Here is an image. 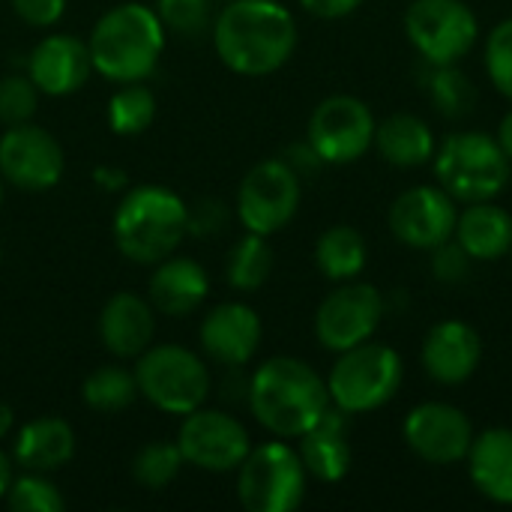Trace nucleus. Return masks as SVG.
Returning <instances> with one entry per match:
<instances>
[{
	"mask_svg": "<svg viewBox=\"0 0 512 512\" xmlns=\"http://www.w3.org/2000/svg\"><path fill=\"white\" fill-rule=\"evenodd\" d=\"M402 435L408 450L429 465H459L474 444L468 414L450 402H423L411 408Z\"/></svg>",
	"mask_w": 512,
	"mask_h": 512,
	"instance_id": "2eb2a0df",
	"label": "nucleus"
},
{
	"mask_svg": "<svg viewBox=\"0 0 512 512\" xmlns=\"http://www.w3.org/2000/svg\"><path fill=\"white\" fill-rule=\"evenodd\" d=\"M177 447L186 465H195L198 471H210V474L237 471L252 450L249 432L237 417L207 408L186 414L177 432Z\"/></svg>",
	"mask_w": 512,
	"mask_h": 512,
	"instance_id": "ddd939ff",
	"label": "nucleus"
},
{
	"mask_svg": "<svg viewBox=\"0 0 512 512\" xmlns=\"http://www.w3.org/2000/svg\"><path fill=\"white\" fill-rule=\"evenodd\" d=\"M372 147L393 168H420V165L432 162L438 144L423 117H417L411 111H399L378 123Z\"/></svg>",
	"mask_w": 512,
	"mask_h": 512,
	"instance_id": "a878e982",
	"label": "nucleus"
},
{
	"mask_svg": "<svg viewBox=\"0 0 512 512\" xmlns=\"http://www.w3.org/2000/svg\"><path fill=\"white\" fill-rule=\"evenodd\" d=\"M6 504L15 512H63L66 507L60 489L51 480H45L39 471L12 480L6 492Z\"/></svg>",
	"mask_w": 512,
	"mask_h": 512,
	"instance_id": "473e14b6",
	"label": "nucleus"
},
{
	"mask_svg": "<svg viewBox=\"0 0 512 512\" xmlns=\"http://www.w3.org/2000/svg\"><path fill=\"white\" fill-rule=\"evenodd\" d=\"M12 9L30 27H51L63 18L66 0H12Z\"/></svg>",
	"mask_w": 512,
	"mask_h": 512,
	"instance_id": "4c0bfd02",
	"label": "nucleus"
},
{
	"mask_svg": "<svg viewBox=\"0 0 512 512\" xmlns=\"http://www.w3.org/2000/svg\"><path fill=\"white\" fill-rule=\"evenodd\" d=\"M300 198V174L285 159H264L237 189V216L246 231L270 237L297 216Z\"/></svg>",
	"mask_w": 512,
	"mask_h": 512,
	"instance_id": "9b49d317",
	"label": "nucleus"
},
{
	"mask_svg": "<svg viewBox=\"0 0 512 512\" xmlns=\"http://www.w3.org/2000/svg\"><path fill=\"white\" fill-rule=\"evenodd\" d=\"M12 423H15V414H12V408L0 399V438H3V435H9Z\"/></svg>",
	"mask_w": 512,
	"mask_h": 512,
	"instance_id": "37998d69",
	"label": "nucleus"
},
{
	"mask_svg": "<svg viewBox=\"0 0 512 512\" xmlns=\"http://www.w3.org/2000/svg\"><path fill=\"white\" fill-rule=\"evenodd\" d=\"M156 117V96L141 81L120 84L108 102V123L117 135H141Z\"/></svg>",
	"mask_w": 512,
	"mask_h": 512,
	"instance_id": "7c9ffc66",
	"label": "nucleus"
},
{
	"mask_svg": "<svg viewBox=\"0 0 512 512\" xmlns=\"http://www.w3.org/2000/svg\"><path fill=\"white\" fill-rule=\"evenodd\" d=\"M90 72H93V60L87 42L66 33H51L39 39V45L27 57L30 81L39 87V93L48 96H69L81 90Z\"/></svg>",
	"mask_w": 512,
	"mask_h": 512,
	"instance_id": "6ab92c4d",
	"label": "nucleus"
},
{
	"mask_svg": "<svg viewBox=\"0 0 512 512\" xmlns=\"http://www.w3.org/2000/svg\"><path fill=\"white\" fill-rule=\"evenodd\" d=\"M348 417L342 408L330 405L321 420L303 432L300 441V459L306 465V474L321 483H339L351 471V441H348Z\"/></svg>",
	"mask_w": 512,
	"mask_h": 512,
	"instance_id": "412c9836",
	"label": "nucleus"
},
{
	"mask_svg": "<svg viewBox=\"0 0 512 512\" xmlns=\"http://www.w3.org/2000/svg\"><path fill=\"white\" fill-rule=\"evenodd\" d=\"M456 219V198L444 186H411L390 204L387 213L393 237L408 249L426 252L453 240Z\"/></svg>",
	"mask_w": 512,
	"mask_h": 512,
	"instance_id": "4468645a",
	"label": "nucleus"
},
{
	"mask_svg": "<svg viewBox=\"0 0 512 512\" xmlns=\"http://www.w3.org/2000/svg\"><path fill=\"white\" fill-rule=\"evenodd\" d=\"M378 120L372 108L348 93H336L318 102L309 117L306 141L327 165H351L363 159L375 144Z\"/></svg>",
	"mask_w": 512,
	"mask_h": 512,
	"instance_id": "9d476101",
	"label": "nucleus"
},
{
	"mask_svg": "<svg viewBox=\"0 0 512 512\" xmlns=\"http://www.w3.org/2000/svg\"><path fill=\"white\" fill-rule=\"evenodd\" d=\"M225 207L213 198H201L195 207H189V234H216L225 225Z\"/></svg>",
	"mask_w": 512,
	"mask_h": 512,
	"instance_id": "58836bf2",
	"label": "nucleus"
},
{
	"mask_svg": "<svg viewBox=\"0 0 512 512\" xmlns=\"http://www.w3.org/2000/svg\"><path fill=\"white\" fill-rule=\"evenodd\" d=\"M300 6L315 18L336 21V18H345L351 12H357L363 6V0H300Z\"/></svg>",
	"mask_w": 512,
	"mask_h": 512,
	"instance_id": "ea45409f",
	"label": "nucleus"
},
{
	"mask_svg": "<svg viewBox=\"0 0 512 512\" xmlns=\"http://www.w3.org/2000/svg\"><path fill=\"white\" fill-rule=\"evenodd\" d=\"M402 357L384 342H360L339 354L327 375L330 402L345 414H369L384 408L402 387Z\"/></svg>",
	"mask_w": 512,
	"mask_h": 512,
	"instance_id": "423d86ee",
	"label": "nucleus"
},
{
	"mask_svg": "<svg viewBox=\"0 0 512 512\" xmlns=\"http://www.w3.org/2000/svg\"><path fill=\"white\" fill-rule=\"evenodd\" d=\"M0 258H3V252H0Z\"/></svg>",
	"mask_w": 512,
	"mask_h": 512,
	"instance_id": "a18cd8bd",
	"label": "nucleus"
},
{
	"mask_svg": "<svg viewBox=\"0 0 512 512\" xmlns=\"http://www.w3.org/2000/svg\"><path fill=\"white\" fill-rule=\"evenodd\" d=\"M36 105H39V87L30 81V75L0 78V123L6 126L30 123Z\"/></svg>",
	"mask_w": 512,
	"mask_h": 512,
	"instance_id": "72a5a7b5",
	"label": "nucleus"
},
{
	"mask_svg": "<svg viewBox=\"0 0 512 512\" xmlns=\"http://www.w3.org/2000/svg\"><path fill=\"white\" fill-rule=\"evenodd\" d=\"M474 489L501 507H512V429L495 426L474 435L465 456Z\"/></svg>",
	"mask_w": 512,
	"mask_h": 512,
	"instance_id": "5701e85b",
	"label": "nucleus"
},
{
	"mask_svg": "<svg viewBox=\"0 0 512 512\" xmlns=\"http://www.w3.org/2000/svg\"><path fill=\"white\" fill-rule=\"evenodd\" d=\"M201 348L210 360L228 369L246 366L261 348V318L246 303H219L201 321Z\"/></svg>",
	"mask_w": 512,
	"mask_h": 512,
	"instance_id": "a211bd4d",
	"label": "nucleus"
},
{
	"mask_svg": "<svg viewBox=\"0 0 512 512\" xmlns=\"http://www.w3.org/2000/svg\"><path fill=\"white\" fill-rule=\"evenodd\" d=\"M219 60L237 75H270L297 48V21L276 0H231L213 27Z\"/></svg>",
	"mask_w": 512,
	"mask_h": 512,
	"instance_id": "f257e3e1",
	"label": "nucleus"
},
{
	"mask_svg": "<svg viewBox=\"0 0 512 512\" xmlns=\"http://www.w3.org/2000/svg\"><path fill=\"white\" fill-rule=\"evenodd\" d=\"M138 393L159 411L186 417L210 396V372L198 354L183 345H150L135 357Z\"/></svg>",
	"mask_w": 512,
	"mask_h": 512,
	"instance_id": "0eeeda50",
	"label": "nucleus"
},
{
	"mask_svg": "<svg viewBox=\"0 0 512 512\" xmlns=\"http://www.w3.org/2000/svg\"><path fill=\"white\" fill-rule=\"evenodd\" d=\"M453 240L468 252L471 261H498L512 252V216L501 204L471 201L459 219Z\"/></svg>",
	"mask_w": 512,
	"mask_h": 512,
	"instance_id": "b1692460",
	"label": "nucleus"
},
{
	"mask_svg": "<svg viewBox=\"0 0 512 512\" xmlns=\"http://www.w3.org/2000/svg\"><path fill=\"white\" fill-rule=\"evenodd\" d=\"M369 249L354 225H333L315 243V264L333 282H351L366 270Z\"/></svg>",
	"mask_w": 512,
	"mask_h": 512,
	"instance_id": "bb28decb",
	"label": "nucleus"
},
{
	"mask_svg": "<svg viewBox=\"0 0 512 512\" xmlns=\"http://www.w3.org/2000/svg\"><path fill=\"white\" fill-rule=\"evenodd\" d=\"M186 465L177 441L168 444V441H153V444H144L135 459H132V477L138 486L150 489V492H159L165 489L168 483H174V477L180 474V468Z\"/></svg>",
	"mask_w": 512,
	"mask_h": 512,
	"instance_id": "2f4dec72",
	"label": "nucleus"
},
{
	"mask_svg": "<svg viewBox=\"0 0 512 512\" xmlns=\"http://www.w3.org/2000/svg\"><path fill=\"white\" fill-rule=\"evenodd\" d=\"M486 72L492 84L512 99V18H504L486 39Z\"/></svg>",
	"mask_w": 512,
	"mask_h": 512,
	"instance_id": "c9c22d12",
	"label": "nucleus"
},
{
	"mask_svg": "<svg viewBox=\"0 0 512 512\" xmlns=\"http://www.w3.org/2000/svg\"><path fill=\"white\" fill-rule=\"evenodd\" d=\"M420 360H423L426 375L435 384L459 387L468 378H474V372L480 369L483 339L468 321H459V318L438 321L423 339Z\"/></svg>",
	"mask_w": 512,
	"mask_h": 512,
	"instance_id": "f3484780",
	"label": "nucleus"
},
{
	"mask_svg": "<svg viewBox=\"0 0 512 512\" xmlns=\"http://www.w3.org/2000/svg\"><path fill=\"white\" fill-rule=\"evenodd\" d=\"M306 465L285 441L252 447L237 468V498L249 512H291L306 498Z\"/></svg>",
	"mask_w": 512,
	"mask_h": 512,
	"instance_id": "6e6552de",
	"label": "nucleus"
},
{
	"mask_svg": "<svg viewBox=\"0 0 512 512\" xmlns=\"http://www.w3.org/2000/svg\"><path fill=\"white\" fill-rule=\"evenodd\" d=\"M156 15L165 30H174L180 36H198L210 21V0H156Z\"/></svg>",
	"mask_w": 512,
	"mask_h": 512,
	"instance_id": "f704fd0d",
	"label": "nucleus"
},
{
	"mask_svg": "<svg viewBox=\"0 0 512 512\" xmlns=\"http://www.w3.org/2000/svg\"><path fill=\"white\" fill-rule=\"evenodd\" d=\"M330 405L327 381L297 357H273L249 381L252 417L285 441L309 432Z\"/></svg>",
	"mask_w": 512,
	"mask_h": 512,
	"instance_id": "f03ea898",
	"label": "nucleus"
},
{
	"mask_svg": "<svg viewBox=\"0 0 512 512\" xmlns=\"http://www.w3.org/2000/svg\"><path fill=\"white\" fill-rule=\"evenodd\" d=\"M384 321V294L369 282H342L336 291L324 297L315 312V336L318 342L342 354L360 342H369Z\"/></svg>",
	"mask_w": 512,
	"mask_h": 512,
	"instance_id": "f8f14e48",
	"label": "nucleus"
},
{
	"mask_svg": "<svg viewBox=\"0 0 512 512\" xmlns=\"http://www.w3.org/2000/svg\"><path fill=\"white\" fill-rule=\"evenodd\" d=\"M207 294H210L207 270L192 258H174V255L156 264L147 285L150 306L171 318L192 315L207 300Z\"/></svg>",
	"mask_w": 512,
	"mask_h": 512,
	"instance_id": "4be33fe9",
	"label": "nucleus"
},
{
	"mask_svg": "<svg viewBox=\"0 0 512 512\" xmlns=\"http://www.w3.org/2000/svg\"><path fill=\"white\" fill-rule=\"evenodd\" d=\"M0 201H3V174H0Z\"/></svg>",
	"mask_w": 512,
	"mask_h": 512,
	"instance_id": "c03bdc74",
	"label": "nucleus"
},
{
	"mask_svg": "<svg viewBox=\"0 0 512 512\" xmlns=\"http://www.w3.org/2000/svg\"><path fill=\"white\" fill-rule=\"evenodd\" d=\"M138 381H135V372L132 369H123V366H99L93 369L87 378H84V387H81V399L90 411H99V414H117V411H126L135 399H138Z\"/></svg>",
	"mask_w": 512,
	"mask_h": 512,
	"instance_id": "cd10ccee",
	"label": "nucleus"
},
{
	"mask_svg": "<svg viewBox=\"0 0 512 512\" xmlns=\"http://www.w3.org/2000/svg\"><path fill=\"white\" fill-rule=\"evenodd\" d=\"M432 270H435V279L438 282H462L471 270V258L468 252L456 243V240H447L441 243L438 249H432Z\"/></svg>",
	"mask_w": 512,
	"mask_h": 512,
	"instance_id": "e433bc0d",
	"label": "nucleus"
},
{
	"mask_svg": "<svg viewBox=\"0 0 512 512\" xmlns=\"http://www.w3.org/2000/svg\"><path fill=\"white\" fill-rule=\"evenodd\" d=\"M405 33L426 63L444 66L468 57L480 39V21L465 0H411Z\"/></svg>",
	"mask_w": 512,
	"mask_h": 512,
	"instance_id": "1a4fd4ad",
	"label": "nucleus"
},
{
	"mask_svg": "<svg viewBox=\"0 0 512 512\" xmlns=\"http://www.w3.org/2000/svg\"><path fill=\"white\" fill-rule=\"evenodd\" d=\"M75 456V432L63 417H36L15 438V462L24 471H57Z\"/></svg>",
	"mask_w": 512,
	"mask_h": 512,
	"instance_id": "393cba45",
	"label": "nucleus"
},
{
	"mask_svg": "<svg viewBox=\"0 0 512 512\" xmlns=\"http://www.w3.org/2000/svg\"><path fill=\"white\" fill-rule=\"evenodd\" d=\"M435 177L456 201H492L498 198L512 177L510 156L498 138L486 132H453L435 147Z\"/></svg>",
	"mask_w": 512,
	"mask_h": 512,
	"instance_id": "39448f33",
	"label": "nucleus"
},
{
	"mask_svg": "<svg viewBox=\"0 0 512 512\" xmlns=\"http://www.w3.org/2000/svg\"><path fill=\"white\" fill-rule=\"evenodd\" d=\"M225 273L234 291H258L273 273V249L267 237L246 231V237L237 240L234 249L228 252Z\"/></svg>",
	"mask_w": 512,
	"mask_h": 512,
	"instance_id": "c756f323",
	"label": "nucleus"
},
{
	"mask_svg": "<svg viewBox=\"0 0 512 512\" xmlns=\"http://www.w3.org/2000/svg\"><path fill=\"white\" fill-rule=\"evenodd\" d=\"M87 48L93 69L108 81H144L165 51V24L144 3H120L96 21Z\"/></svg>",
	"mask_w": 512,
	"mask_h": 512,
	"instance_id": "7ed1b4c3",
	"label": "nucleus"
},
{
	"mask_svg": "<svg viewBox=\"0 0 512 512\" xmlns=\"http://www.w3.org/2000/svg\"><path fill=\"white\" fill-rule=\"evenodd\" d=\"M189 234L186 201L165 186H138L114 210V243L135 264H159Z\"/></svg>",
	"mask_w": 512,
	"mask_h": 512,
	"instance_id": "20e7f679",
	"label": "nucleus"
},
{
	"mask_svg": "<svg viewBox=\"0 0 512 512\" xmlns=\"http://www.w3.org/2000/svg\"><path fill=\"white\" fill-rule=\"evenodd\" d=\"M498 144L504 147V153L510 156V162H512V108L504 114V120H501V126H498Z\"/></svg>",
	"mask_w": 512,
	"mask_h": 512,
	"instance_id": "a19ab883",
	"label": "nucleus"
},
{
	"mask_svg": "<svg viewBox=\"0 0 512 512\" xmlns=\"http://www.w3.org/2000/svg\"><path fill=\"white\" fill-rule=\"evenodd\" d=\"M9 483H12V465H9V459L0 453V498H6Z\"/></svg>",
	"mask_w": 512,
	"mask_h": 512,
	"instance_id": "79ce46f5",
	"label": "nucleus"
},
{
	"mask_svg": "<svg viewBox=\"0 0 512 512\" xmlns=\"http://www.w3.org/2000/svg\"><path fill=\"white\" fill-rule=\"evenodd\" d=\"M423 87H426L432 105H435L444 117L459 120V117H465V114L474 111L477 90H474L471 78L459 69V63H444V66L426 63Z\"/></svg>",
	"mask_w": 512,
	"mask_h": 512,
	"instance_id": "c85d7f7f",
	"label": "nucleus"
},
{
	"mask_svg": "<svg viewBox=\"0 0 512 512\" xmlns=\"http://www.w3.org/2000/svg\"><path fill=\"white\" fill-rule=\"evenodd\" d=\"M66 168L57 138L33 123L9 126L0 135V174L27 192H45L60 183Z\"/></svg>",
	"mask_w": 512,
	"mask_h": 512,
	"instance_id": "dca6fc26",
	"label": "nucleus"
},
{
	"mask_svg": "<svg viewBox=\"0 0 512 512\" xmlns=\"http://www.w3.org/2000/svg\"><path fill=\"white\" fill-rule=\"evenodd\" d=\"M153 306L150 300L132 294V291H120L114 297H108V303L102 306L99 315V339L108 348V354L129 360L138 357L150 348L153 342Z\"/></svg>",
	"mask_w": 512,
	"mask_h": 512,
	"instance_id": "aec40b11",
	"label": "nucleus"
}]
</instances>
